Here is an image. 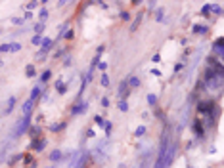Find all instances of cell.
<instances>
[{
    "label": "cell",
    "mask_w": 224,
    "mask_h": 168,
    "mask_svg": "<svg viewBox=\"0 0 224 168\" xmlns=\"http://www.w3.org/2000/svg\"><path fill=\"white\" fill-rule=\"evenodd\" d=\"M40 96V86H35V88H33V92H31V97H29V99H31V101H37V97Z\"/></svg>",
    "instance_id": "9"
},
{
    "label": "cell",
    "mask_w": 224,
    "mask_h": 168,
    "mask_svg": "<svg viewBox=\"0 0 224 168\" xmlns=\"http://www.w3.org/2000/svg\"><path fill=\"white\" fill-rule=\"evenodd\" d=\"M103 126H105V134H111V122H107V120H105V122H103Z\"/></svg>",
    "instance_id": "26"
},
{
    "label": "cell",
    "mask_w": 224,
    "mask_h": 168,
    "mask_svg": "<svg viewBox=\"0 0 224 168\" xmlns=\"http://www.w3.org/2000/svg\"><path fill=\"white\" fill-rule=\"evenodd\" d=\"M59 86H58V92L59 94H65V90H67V88H65V84H61V82H58Z\"/></svg>",
    "instance_id": "31"
},
{
    "label": "cell",
    "mask_w": 224,
    "mask_h": 168,
    "mask_svg": "<svg viewBox=\"0 0 224 168\" xmlns=\"http://www.w3.org/2000/svg\"><path fill=\"white\" fill-rule=\"evenodd\" d=\"M103 122H105V120H103L102 116H96V124H102V126H103Z\"/></svg>",
    "instance_id": "35"
},
{
    "label": "cell",
    "mask_w": 224,
    "mask_h": 168,
    "mask_svg": "<svg viewBox=\"0 0 224 168\" xmlns=\"http://www.w3.org/2000/svg\"><path fill=\"white\" fill-rule=\"evenodd\" d=\"M147 103L155 105V103H157V96H155V94H147Z\"/></svg>",
    "instance_id": "15"
},
{
    "label": "cell",
    "mask_w": 224,
    "mask_h": 168,
    "mask_svg": "<svg viewBox=\"0 0 224 168\" xmlns=\"http://www.w3.org/2000/svg\"><path fill=\"white\" fill-rule=\"evenodd\" d=\"M48 78H50V71H44V75L40 77V84H42V82H46Z\"/></svg>",
    "instance_id": "24"
},
{
    "label": "cell",
    "mask_w": 224,
    "mask_h": 168,
    "mask_svg": "<svg viewBox=\"0 0 224 168\" xmlns=\"http://www.w3.org/2000/svg\"><path fill=\"white\" fill-rule=\"evenodd\" d=\"M59 159H61V151H58V149H56V151H52V153H50V161L58 162Z\"/></svg>",
    "instance_id": "10"
},
{
    "label": "cell",
    "mask_w": 224,
    "mask_h": 168,
    "mask_svg": "<svg viewBox=\"0 0 224 168\" xmlns=\"http://www.w3.org/2000/svg\"><path fill=\"white\" fill-rule=\"evenodd\" d=\"M19 159H23V155H15V157H12V159L8 161V164H10V166H13V164H15V162L19 161Z\"/></svg>",
    "instance_id": "19"
},
{
    "label": "cell",
    "mask_w": 224,
    "mask_h": 168,
    "mask_svg": "<svg viewBox=\"0 0 224 168\" xmlns=\"http://www.w3.org/2000/svg\"><path fill=\"white\" fill-rule=\"evenodd\" d=\"M102 105H103V107H107V105H109V99H105V97H103V99H102Z\"/></svg>",
    "instance_id": "37"
},
{
    "label": "cell",
    "mask_w": 224,
    "mask_h": 168,
    "mask_svg": "<svg viewBox=\"0 0 224 168\" xmlns=\"http://www.w3.org/2000/svg\"><path fill=\"white\" fill-rule=\"evenodd\" d=\"M19 50H21L19 42H12V44H10V52H19Z\"/></svg>",
    "instance_id": "14"
},
{
    "label": "cell",
    "mask_w": 224,
    "mask_h": 168,
    "mask_svg": "<svg viewBox=\"0 0 224 168\" xmlns=\"http://www.w3.org/2000/svg\"><path fill=\"white\" fill-rule=\"evenodd\" d=\"M27 8H29V10H33V8H37V2H31V4H27Z\"/></svg>",
    "instance_id": "36"
},
{
    "label": "cell",
    "mask_w": 224,
    "mask_h": 168,
    "mask_svg": "<svg viewBox=\"0 0 224 168\" xmlns=\"http://www.w3.org/2000/svg\"><path fill=\"white\" fill-rule=\"evenodd\" d=\"M61 128H65V122H59V124H52L50 126V130L52 132H59Z\"/></svg>",
    "instance_id": "13"
},
{
    "label": "cell",
    "mask_w": 224,
    "mask_h": 168,
    "mask_svg": "<svg viewBox=\"0 0 224 168\" xmlns=\"http://www.w3.org/2000/svg\"><path fill=\"white\" fill-rule=\"evenodd\" d=\"M73 36H75V31H73V29H67V31H65V38L71 40Z\"/></svg>",
    "instance_id": "20"
},
{
    "label": "cell",
    "mask_w": 224,
    "mask_h": 168,
    "mask_svg": "<svg viewBox=\"0 0 224 168\" xmlns=\"http://www.w3.org/2000/svg\"><path fill=\"white\" fill-rule=\"evenodd\" d=\"M48 168H52V166H48Z\"/></svg>",
    "instance_id": "41"
},
{
    "label": "cell",
    "mask_w": 224,
    "mask_h": 168,
    "mask_svg": "<svg viewBox=\"0 0 224 168\" xmlns=\"http://www.w3.org/2000/svg\"><path fill=\"white\" fill-rule=\"evenodd\" d=\"M86 109H88V103H81V105H75L71 113H73V115H81V113H84Z\"/></svg>",
    "instance_id": "4"
},
{
    "label": "cell",
    "mask_w": 224,
    "mask_h": 168,
    "mask_svg": "<svg viewBox=\"0 0 224 168\" xmlns=\"http://www.w3.org/2000/svg\"><path fill=\"white\" fill-rule=\"evenodd\" d=\"M42 29H44V23H37V25H35V31H37V34H40V32H42Z\"/></svg>",
    "instance_id": "23"
},
{
    "label": "cell",
    "mask_w": 224,
    "mask_h": 168,
    "mask_svg": "<svg viewBox=\"0 0 224 168\" xmlns=\"http://www.w3.org/2000/svg\"><path fill=\"white\" fill-rule=\"evenodd\" d=\"M12 23H13V25H21V23H23V19H19V17H13Z\"/></svg>",
    "instance_id": "34"
},
{
    "label": "cell",
    "mask_w": 224,
    "mask_h": 168,
    "mask_svg": "<svg viewBox=\"0 0 224 168\" xmlns=\"http://www.w3.org/2000/svg\"><path fill=\"white\" fill-rule=\"evenodd\" d=\"M39 15H40V21H44L46 17H48V12H46V10H40V13H39Z\"/></svg>",
    "instance_id": "28"
},
{
    "label": "cell",
    "mask_w": 224,
    "mask_h": 168,
    "mask_svg": "<svg viewBox=\"0 0 224 168\" xmlns=\"http://www.w3.org/2000/svg\"><path fill=\"white\" fill-rule=\"evenodd\" d=\"M128 92H130V86H128L127 80H123V82L119 84V90H117L119 99H127V97H128Z\"/></svg>",
    "instance_id": "2"
},
{
    "label": "cell",
    "mask_w": 224,
    "mask_h": 168,
    "mask_svg": "<svg viewBox=\"0 0 224 168\" xmlns=\"http://www.w3.org/2000/svg\"><path fill=\"white\" fill-rule=\"evenodd\" d=\"M39 132H40V128H31V136L37 140V136H39Z\"/></svg>",
    "instance_id": "29"
},
{
    "label": "cell",
    "mask_w": 224,
    "mask_h": 168,
    "mask_svg": "<svg viewBox=\"0 0 224 168\" xmlns=\"http://www.w3.org/2000/svg\"><path fill=\"white\" fill-rule=\"evenodd\" d=\"M140 168H147V161H142V166Z\"/></svg>",
    "instance_id": "39"
},
{
    "label": "cell",
    "mask_w": 224,
    "mask_h": 168,
    "mask_svg": "<svg viewBox=\"0 0 224 168\" xmlns=\"http://www.w3.org/2000/svg\"><path fill=\"white\" fill-rule=\"evenodd\" d=\"M140 21H142V13H138V15H136V19H134V23H132V27H130V29H132V31H134V29H138V25H140Z\"/></svg>",
    "instance_id": "16"
},
{
    "label": "cell",
    "mask_w": 224,
    "mask_h": 168,
    "mask_svg": "<svg viewBox=\"0 0 224 168\" xmlns=\"http://www.w3.org/2000/svg\"><path fill=\"white\" fill-rule=\"evenodd\" d=\"M146 130H147V128H146V126H138V128H136V130H134V136H136V138H140V136H144V134H146Z\"/></svg>",
    "instance_id": "11"
},
{
    "label": "cell",
    "mask_w": 224,
    "mask_h": 168,
    "mask_svg": "<svg viewBox=\"0 0 224 168\" xmlns=\"http://www.w3.org/2000/svg\"><path fill=\"white\" fill-rule=\"evenodd\" d=\"M127 82H128L130 88H138V86H140V78H138V77H130Z\"/></svg>",
    "instance_id": "8"
},
{
    "label": "cell",
    "mask_w": 224,
    "mask_h": 168,
    "mask_svg": "<svg viewBox=\"0 0 224 168\" xmlns=\"http://www.w3.org/2000/svg\"><path fill=\"white\" fill-rule=\"evenodd\" d=\"M13 105H15V97H10V99H8V109H6V115H8V113H10V111L13 109Z\"/></svg>",
    "instance_id": "17"
},
{
    "label": "cell",
    "mask_w": 224,
    "mask_h": 168,
    "mask_svg": "<svg viewBox=\"0 0 224 168\" xmlns=\"http://www.w3.org/2000/svg\"><path fill=\"white\" fill-rule=\"evenodd\" d=\"M209 10H211V6L207 4V6H203V13H209Z\"/></svg>",
    "instance_id": "38"
},
{
    "label": "cell",
    "mask_w": 224,
    "mask_h": 168,
    "mask_svg": "<svg viewBox=\"0 0 224 168\" xmlns=\"http://www.w3.org/2000/svg\"><path fill=\"white\" fill-rule=\"evenodd\" d=\"M102 54H103V46H100V48H98V52H96V56H94V59H92V69L100 63V56H102ZM92 69H90V71H92Z\"/></svg>",
    "instance_id": "5"
},
{
    "label": "cell",
    "mask_w": 224,
    "mask_h": 168,
    "mask_svg": "<svg viewBox=\"0 0 224 168\" xmlns=\"http://www.w3.org/2000/svg\"><path fill=\"white\" fill-rule=\"evenodd\" d=\"M0 52H10V44H2L0 46Z\"/></svg>",
    "instance_id": "33"
},
{
    "label": "cell",
    "mask_w": 224,
    "mask_h": 168,
    "mask_svg": "<svg viewBox=\"0 0 224 168\" xmlns=\"http://www.w3.org/2000/svg\"><path fill=\"white\" fill-rule=\"evenodd\" d=\"M193 31H195V32H205V31H207V27H199V25H195V27H193Z\"/></svg>",
    "instance_id": "30"
},
{
    "label": "cell",
    "mask_w": 224,
    "mask_h": 168,
    "mask_svg": "<svg viewBox=\"0 0 224 168\" xmlns=\"http://www.w3.org/2000/svg\"><path fill=\"white\" fill-rule=\"evenodd\" d=\"M88 161H90V157H88V153H84L81 159L77 161V168H86V164H88Z\"/></svg>",
    "instance_id": "3"
},
{
    "label": "cell",
    "mask_w": 224,
    "mask_h": 168,
    "mask_svg": "<svg viewBox=\"0 0 224 168\" xmlns=\"http://www.w3.org/2000/svg\"><path fill=\"white\" fill-rule=\"evenodd\" d=\"M193 132H197V136H201V134H203V130H201V126H199L197 122L193 124Z\"/></svg>",
    "instance_id": "25"
},
{
    "label": "cell",
    "mask_w": 224,
    "mask_h": 168,
    "mask_svg": "<svg viewBox=\"0 0 224 168\" xmlns=\"http://www.w3.org/2000/svg\"><path fill=\"white\" fill-rule=\"evenodd\" d=\"M215 52H217L218 56H222V54H224V50H222V40H218L217 44H215Z\"/></svg>",
    "instance_id": "12"
},
{
    "label": "cell",
    "mask_w": 224,
    "mask_h": 168,
    "mask_svg": "<svg viewBox=\"0 0 224 168\" xmlns=\"http://www.w3.org/2000/svg\"><path fill=\"white\" fill-rule=\"evenodd\" d=\"M119 109L125 113V111H128V103L125 101V99H119Z\"/></svg>",
    "instance_id": "18"
},
{
    "label": "cell",
    "mask_w": 224,
    "mask_h": 168,
    "mask_svg": "<svg viewBox=\"0 0 224 168\" xmlns=\"http://www.w3.org/2000/svg\"><path fill=\"white\" fill-rule=\"evenodd\" d=\"M29 122H31V113H29V115H25L19 122H17V126H15V130H13L12 138H17V136H21V134H25L27 128H29Z\"/></svg>",
    "instance_id": "1"
},
{
    "label": "cell",
    "mask_w": 224,
    "mask_h": 168,
    "mask_svg": "<svg viewBox=\"0 0 224 168\" xmlns=\"http://www.w3.org/2000/svg\"><path fill=\"white\" fill-rule=\"evenodd\" d=\"M33 147L37 149V151H42L46 147V142L44 140H33Z\"/></svg>",
    "instance_id": "6"
},
{
    "label": "cell",
    "mask_w": 224,
    "mask_h": 168,
    "mask_svg": "<svg viewBox=\"0 0 224 168\" xmlns=\"http://www.w3.org/2000/svg\"><path fill=\"white\" fill-rule=\"evenodd\" d=\"M33 44H42V36L40 34H35L33 36Z\"/></svg>",
    "instance_id": "21"
},
{
    "label": "cell",
    "mask_w": 224,
    "mask_h": 168,
    "mask_svg": "<svg viewBox=\"0 0 224 168\" xmlns=\"http://www.w3.org/2000/svg\"><path fill=\"white\" fill-rule=\"evenodd\" d=\"M102 86H109V77L105 75V73L102 75Z\"/></svg>",
    "instance_id": "22"
},
{
    "label": "cell",
    "mask_w": 224,
    "mask_h": 168,
    "mask_svg": "<svg viewBox=\"0 0 224 168\" xmlns=\"http://www.w3.org/2000/svg\"><path fill=\"white\" fill-rule=\"evenodd\" d=\"M27 77H35V67H31V65L27 67Z\"/></svg>",
    "instance_id": "27"
},
{
    "label": "cell",
    "mask_w": 224,
    "mask_h": 168,
    "mask_svg": "<svg viewBox=\"0 0 224 168\" xmlns=\"http://www.w3.org/2000/svg\"><path fill=\"white\" fill-rule=\"evenodd\" d=\"M98 69L105 71V69H107V63H105V61H100V63H98Z\"/></svg>",
    "instance_id": "32"
},
{
    "label": "cell",
    "mask_w": 224,
    "mask_h": 168,
    "mask_svg": "<svg viewBox=\"0 0 224 168\" xmlns=\"http://www.w3.org/2000/svg\"><path fill=\"white\" fill-rule=\"evenodd\" d=\"M33 105H35V101H31V99H27L25 103H23V113H25V115H29L33 111Z\"/></svg>",
    "instance_id": "7"
},
{
    "label": "cell",
    "mask_w": 224,
    "mask_h": 168,
    "mask_svg": "<svg viewBox=\"0 0 224 168\" xmlns=\"http://www.w3.org/2000/svg\"><path fill=\"white\" fill-rule=\"evenodd\" d=\"M117 168H127V164H119V166H117Z\"/></svg>",
    "instance_id": "40"
}]
</instances>
